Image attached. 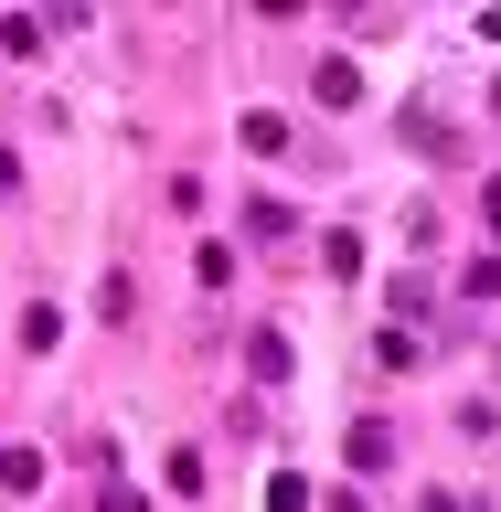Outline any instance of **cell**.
<instances>
[{
	"label": "cell",
	"instance_id": "1",
	"mask_svg": "<svg viewBox=\"0 0 501 512\" xmlns=\"http://www.w3.org/2000/svg\"><path fill=\"white\" fill-rule=\"evenodd\" d=\"M384 459H395V438H384V416H363L352 427V470H384Z\"/></svg>",
	"mask_w": 501,
	"mask_h": 512
},
{
	"label": "cell",
	"instance_id": "2",
	"mask_svg": "<svg viewBox=\"0 0 501 512\" xmlns=\"http://www.w3.org/2000/svg\"><path fill=\"white\" fill-rule=\"evenodd\" d=\"M310 86H320V107H352V96H363V75H352V64L331 54V64H320V75H310Z\"/></svg>",
	"mask_w": 501,
	"mask_h": 512
},
{
	"label": "cell",
	"instance_id": "3",
	"mask_svg": "<svg viewBox=\"0 0 501 512\" xmlns=\"http://www.w3.org/2000/svg\"><path fill=\"white\" fill-rule=\"evenodd\" d=\"M0 491H43V459L32 448H0Z\"/></svg>",
	"mask_w": 501,
	"mask_h": 512
},
{
	"label": "cell",
	"instance_id": "4",
	"mask_svg": "<svg viewBox=\"0 0 501 512\" xmlns=\"http://www.w3.org/2000/svg\"><path fill=\"white\" fill-rule=\"evenodd\" d=\"M267 512H310V480H299V470H278V480H267Z\"/></svg>",
	"mask_w": 501,
	"mask_h": 512
},
{
	"label": "cell",
	"instance_id": "5",
	"mask_svg": "<svg viewBox=\"0 0 501 512\" xmlns=\"http://www.w3.org/2000/svg\"><path fill=\"white\" fill-rule=\"evenodd\" d=\"M427 512H480V502H459V491H438V502H427Z\"/></svg>",
	"mask_w": 501,
	"mask_h": 512
},
{
	"label": "cell",
	"instance_id": "6",
	"mask_svg": "<svg viewBox=\"0 0 501 512\" xmlns=\"http://www.w3.org/2000/svg\"><path fill=\"white\" fill-rule=\"evenodd\" d=\"M491 224H501V171H491Z\"/></svg>",
	"mask_w": 501,
	"mask_h": 512
},
{
	"label": "cell",
	"instance_id": "7",
	"mask_svg": "<svg viewBox=\"0 0 501 512\" xmlns=\"http://www.w3.org/2000/svg\"><path fill=\"white\" fill-rule=\"evenodd\" d=\"M0 192H11V150H0Z\"/></svg>",
	"mask_w": 501,
	"mask_h": 512
}]
</instances>
